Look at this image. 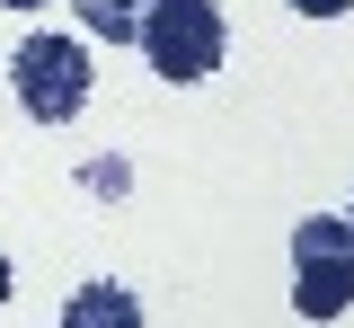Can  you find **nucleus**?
Returning <instances> with one entry per match:
<instances>
[{
  "instance_id": "obj_1",
  "label": "nucleus",
  "mask_w": 354,
  "mask_h": 328,
  "mask_svg": "<svg viewBox=\"0 0 354 328\" xmlns=\"http://www.w3.org/2000/svg\"><path fill=\"white\" fill-rule=\"evenodd\" d=\"M142 53H151L160 80L195 89V80H213V71H221L230 27H221L213 0H151V18H142Z\"/></svg>"
},
{
  "instance_id": "obj_2",
  "label": "nucleus",
  "mask_w": 354,
  "mask_h": 328,
  "mask_svg": "<svg viewBox=\"0 0 354 328\" xmlns=\"http://www.w3.org/2000/svg\"><path fill=\"white\" fill-rule=\"evenodd\" d=\"M346 302H354V222H337V213L292 222V311L337 320Z\"/></svg>"
},
{
  "instance_id": "obj_3",
  "label": "nucleus",
  "mask_w": 354,
  "mask_h": 328,
  "mask_svg": "<svg viewBox=\"0 0 354 328\" xmlns=\"http://www.w3.org/2000/svg\"><path fill=\"white\" fill-rule=\"evenodd\" d=\"M9 80H18V107L36 125H71L88 107V45L80 36H27L18 62H9Z\"/></svg>"
},
{
  "instance_id": "obj_4",
  "label": "nucleus",
  "mask_w": 354,
  "mask_h": 328,
  "mask_svg": "<svg viewBox=\"0 0 354 328\" xmlns=\"http://www.w3.org/2000/svg\"><path fill=\"white\" fill-rule=\"evenodd\" d=\"M62 328H142V302H133L124 284H80L62 302Z\"/></svg>"
},
{
  "instance_id": "obj_5",
  "label": "nucleus",
  "mask_w": 354,
  "mask_h": 328,
  "mask_svg": "<svg viewBox=\"0 0 354 328\" xmlns=\"http://www.w3.org/2000/svg\"><path fill=\"white\" fill-rule=\"evenodd\" d=\"M142 18H151V0H80V27L106 45H142Z\"/></svg>"
},
{
  "instance_id": "obj_6",
  "label": "nucleus",
  "mask_w": 354,
  "mask_h": 328,
  "mask_svg": "<svg viewBox=\"0 0 354 328\" xmlns=\"http://www.w3.org/2000/svg\"><path fill=\"white\" fill-rule=\"evenodd\" d=\"M292 9H301V18H346L354 0H292Z\"/></svg>"
},
{
  "instance_id": "obj_7",
  "label": "nucleus",
  "mask_w": 354,
  "mask_h": 328,
  "mask_svg": "<svg viewBox=\"0 0 354 328\" xmlns=\"http://www.w3.org/2000/svg\"><path fill=\"white\" fill-rule=\"evenodd\" d=\"M0 302H9V257H0Z\"/></svg>"
},
{
  "instance_id": "obj_8",
  "label": "nucleus",
  "mask_w": 354,
  "mask_h": 328,
  "mask_svg": "<svg viewBox=\"0 0 354 328\" xmlns=\"http://www.w3.org/2000/svg\"><path fill=\"white\" fill-rule=\"evenodd\" d=\"M0 9H36V0H0Z\"/></svg>"
},
{
  "instance_id": "obj_9",
  "label": "nucleus",
  "mask_w": 354,
  "mask_h": 328,
  "mask_svg": "<svg viewBox=\"0 0 354 328\" xmlns=\"http://www.w3.org/2000/svg\"><path fill=\"white\" fill-rule=\"evenodd\" d=\"M346 222H354V204H346Z\"/></svg>"
}]
</instances>
